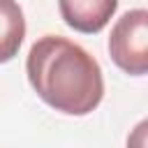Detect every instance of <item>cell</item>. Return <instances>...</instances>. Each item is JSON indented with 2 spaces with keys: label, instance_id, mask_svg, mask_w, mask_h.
Segmentation results:
<instances>
[{
  "label": "cell",
  "instance_id": "3",
  "mask_svg": "<svg viewBox=\"0 0 148 148\" xmlns=\"http://www.w3.org/2000/svg\"><path fill=\"white\" fill-rule=\"evenodd\" d=\"M62 21L83 35L99 32L118 9V0H58Z\"/></svg>",
  "mask_w": 148,
  "mask_h": 148
},
{
  "label": "cell",
  "instance_id": "2",
  "mask_svg": "<svg viewBox=\"0 0 148 148\" xmlns=\"http://www.w3.org/2000/svg\"><path fill=\"white\" fill-rule=\"evenodd\" d=\"M111 60L132 76H143L148 72V12L132 9L125 12L109 35Z\"/></svg>",
  "mask_w": 148,
  "mask_h": 148
},
{
  "label": "cell",
  "instance_id": "1",
  "mask_svg": "<svg viewBox=\"0 0 148 148\" xmlns=\"http://www.w3.org/2000/svg\"><path fill=\"white\" fill-rule=\"evenodd\" d=\"M25 72L37 97L67 116H86L104 97L99 62L60 35H44L30 46Z\"/></svg>",
  "mask_w": 148,
  "mask_h": 148
},
{
  "label": "cell",
  "instance_id": "4",
  "mask_svg": "<svg viewBox=\"0 0 148 148\" xmlns=\"http://www.w3.org/2000/svg\"><path fill=\"white\" fill-rule=\"evenodd\" d=\"M25 37L23 9L16 0H0V62H9Z\"/></svg>",
  "mask_w": 148,
  "mask_h": 148
}]
</instances>
